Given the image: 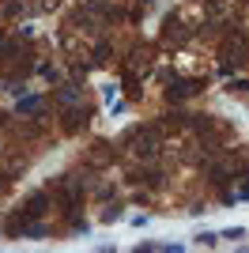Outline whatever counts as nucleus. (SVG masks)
<instances>
[{
  "label": "nucleus",
  "instance_id": "423d86ee",
  "mask_svg": "<svg viewBox=\"0 0 249 253\" xmlns=\"http://www.w3.org/2000/svg\"><path fill=\"white\" fill-rule=\"evenodd\" d=\"M242 234H246V227H230V231H223V238H230V242L242 238Z\"/></svg>",
  "mask_w": 249,
  "mask_h": 253
},
{
  "label": "nucleus",
  "instance_id": "6e6552de",
  "mask_svg": "<svg viewBox=\"0 0 249 253\" xmlns=\"http://www.w3.org/2000/svg\"><path fill=\"white\" fill-rule=\"evenodd\" d=\"M196 246H215V234H208V231H204V234H196Z\"/></svg>",
  "mask_w": 249,
  "mask_h": 253
},
{
  "label": "nucleus",
  "instance_id": "7ed1b4c3",
  "mask_svg": "<svg viewBox=\"0 0 249 253\" xmlns=\"http://www.w3.org/2000/svg\"><path fill=\"white\" fill-rule=\"evenodd\" d=\"M42 110V99H23L19 102V113H38Z\"/></svg>",
  "mask_w": 249,
  "mask_h": 253
},
{
  "label": "nucleus",
  "instance_id": "1a4fd4ad",
  "mask_svg": "<svg viewBox=\"0 0 249 253\" xmlns=\"http://www.w3.org/2000/svg\"><path fill=\"white\" fill-rule=\"evenodd\" d=\"M140 4H151V0H140Z\"/></svg>",
  "mask_w": 249,
  "mask_h": 253
},
{
  "label": "nucleus",
  "instance_id": "20e7f679",
  "mask_svg": "<svg viewBox=\"0 0 249 253\" xmlns=\"http://www.w3.org/2000/svg\"><path fill=\"white\" fill-rule=\"evenodd\" d=\"M23 234H27V238H45V227L42 223H30V227L23 223Z\"/></svg>",
  "mask_w": 249,
  "mask_h": 253
},
{
  "label": "nucleus",
  "instance_id": "0eeeda50",
  "mask_svg": "<svg viewBox=\"0 0 249 253\" xmlns=\"http://www.w3.org/2000/svg\"><path fill=\"white\" fill-rule=\"evenodd\" d=\"M102 219H106V223H114V219H121V204H114V208H110V211H106V215H102Z\"/></svg>",
  "mask_w": 249,
  "mask_h": 253
},
{
  "label": "nucleus",
  "instance_id": "f257e3e1",
  "mask_svg": "<svg viewBox=\"0 0 249 253\" xmlns=\"http://www.w3.org/2000/svg\"><path fill=\"white\" fill-rule=\"evenodd\" d=\"M45 208H49V197L45 193H30L27 204L19 208V219H38V215H45Z\"/></svg>",
  "mask_w": 249,
  "mask_h": 253
},
{
  "label": "nucleus",
  "instance_id": "f03ea898",
  "mask_svg": "<svg viewBox=\"0 0 249 253\" xmlns=\"http://www.w3.org/2000/svg\"><path fill=\"white\" fill-rule=\"evenodd\" d=\"M192 91H200V84H196V80H189V84H174V87H166V99L174 102V99H185V95H192Z\"/></svg>",
  "mask_w": 249,
  "mask_h": 253
},
{
  "label": "nucleus",
  "instance_id": "39448f33",
  "mask_svg": "<svg viewBox=\"0 0 249 253\" xmlns=\"http://www.w3.org/2000/svg\"><path fill=\"white\" fill-rule=\"evenodd\" d=\"M76 95H79L76 84H64V87H60V102H76Z\"/></svg>",
  "mask_w": 249,
  "mask_h": 253
}]
</instances>
